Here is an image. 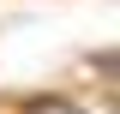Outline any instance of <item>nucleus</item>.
Listing matches in <instances>:
<instances>
[{"label":"nucleus","instance_id":"1","mask_svg":"<svg viewBox=\"0 0 120 114\" xmlns=\"http://www.w3.org/2000/svg\"><path fill=\"white\" fill-rule=\"evenodd\" d=\"M18 114H102V108L96 96H78V90H36L18 102Z\"/></svg>","mask_w":120,"mask_h":114}]
</instances>
